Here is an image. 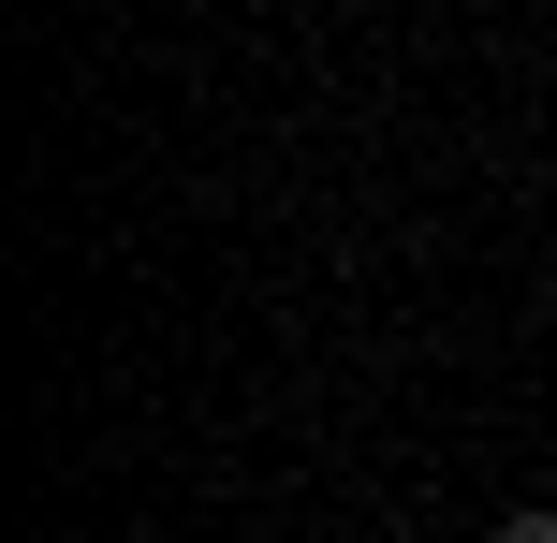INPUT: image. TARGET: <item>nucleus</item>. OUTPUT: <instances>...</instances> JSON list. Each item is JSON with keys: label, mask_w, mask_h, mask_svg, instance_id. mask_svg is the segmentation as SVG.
<instances>
[{"label": "nucleus", "mask_w": 557, "mask_h": 543, "mask_svg": "<svg viewBox=\"0 0 557 543\" xmlns=\"http://www.w3.org/2000/svg\"><path fill=\"white\" fill-rule=\"evenodd\" d=\"M499 543H557V499H513V515H499Z\"/></svg>", "instance_id": "f257e3e1"}, {"label": "nucleus", "mask_w": 557, "mask_h": 543, "mask_svg": "<svg viewBox=\"0 0 557 543\" xmlns=\"http://www.w3.org/2000/svg\"><path fill=\"white\" fill-rule=\"evenodd\" d=\"M367 15H382V0H367Z\"/></svg>", "instance_id": "f03ea898"}]
</instances>
